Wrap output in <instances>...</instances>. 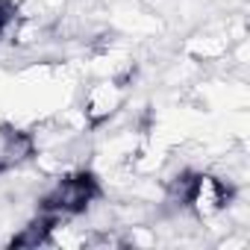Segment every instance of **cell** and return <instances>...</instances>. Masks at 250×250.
Listing matches in <instances>:
<instances>
[{
    "mask_svg": "<svg viewBox=\"0 0 250 250\" xmlns=\"http://www.w3.org/2000/svg\"><path fill=\"white\" fill-rule=\"evenodd\" d=\"M97 197H100V186L91 174L85 171L68 174L42 197V212H50L56 218H71V215L85 212Z\"/></svg>",
    "mask_w": 250,
    "mask_h": 250,
    "instance_id": "6da1fadb",
    "label": "cell"
},
{
    "mask_svg": "<svg viewBox=\"0 0 250 250\" xmlns=\"http://www.w3.org/2000/svg\"><path fill=\"white\" fill-rule=\"evenodd\" d=\"M229 197H232V191H229V186H227L221 177L197 174L186 206H191L200 218H215L218 212H224V209L229 206Z\"/></svg>",
    "mask_w": 250,
    "mask_h": 250,
    "instance_id": "7a4b0ae2",
    "label": "cell"
},
{
    "mask_svg": "<svg viewBox=\"0 0 250 250\" xmlns=\"http://www.w3.org/2000/svg\"><path fill=\"white\" fill-rule=\"evenodd\" d=\"M121 100H124V91L118 83H100L85 94V118L91 124H100L121 106Z\"/></svg>",
    "mask_w": 250,
    "mask_h": 250,
    "instance_id": "3957f363",
    "label": "cell"
},
{
    "mask_svg": "<svg viewBox=\"0 0 250 250\" xmlns=\"http://www.w3.org/2000/svg\"><path fill=\"white\" fill-rule=\"evenodd\" d=\"M53 224H56V215L42 212V215L33 218L27 227H21V232H18L9 244H12V247H39V244H47V241H50Z\"/></svg>",
    "mask_w": 250,
    "mask_h": 250,
    "instance_id": "277c9868",
    "label": "cell"
},
{
    "mask_svg": "<svg viewBox=\"0 0 250 250\" xmlns=\"http://www.w3.org/2000/svg\"><path fill=\"white\" fill-rule=\"evenodd\" d=\"M9 18H12V6L0 0V33H3V27L9 24Z\"/></svg>",
    "mask_w": 250,
    "mask_h": 250,
    "instance_id": "5b68a950",
    "label": "cell"
}]
</instances>
